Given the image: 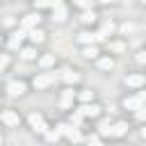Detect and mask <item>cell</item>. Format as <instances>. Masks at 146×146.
<instances>
[{"label":"cell","mask_w":146,"mask_h":146,"mask_svg":"<svg viewBox=\"0 0 146 146\" xmlns=\"http://www.w3.org/2000/svg\"><path fill=\"white\" fill-rule=\"evenodd\" d=\"M57 132L64 135L71 144H80V141H82V132H80V128H75V125H71V123H59V125H57Z\"/></svg>","instance_id":"cell-1"},{"label":"cell","mask_w":146,"mask_h":146,"mask_svg":"<svg viewBox=\"0 0 146 146\" xmlns=\"http://www.w3.org/2000/svg\"><path fill=\"white\" fill-rule=\"evenodd\" d=\"M57 78H59L57 73H41V75H36V78L32 80V87H34V89H46V87L55 84Z\"/></svg>","instance_id":"cell-2"},{"label":"cell","mask_w":146,"mask_h":146,"mask_svg":"<svg viewBox=\"0 0 146 146\" xmlns=\"http://www.w3.org/2000/svg\"><path fill=\"white\" fill-rule=\"evenodd\" d=\"M27 121H30L32 130H36V132H46V130H48V123H46V119H43L41 114H36V112H32V114L27 116Z\"/></svg>","instance_id":"cell-3"},{"label":"cell","mask_w":146,"mask_h":146,"mask_svg":"<svg viewBox=\"0 0 146 146\" xmlns=\"http://www.w3.org/2000/svg\"><path fill=\"white\" fill-rule=\"evenodd\" d=\"M39 21H41V16H39V11H34V14H27V16H23V18H21V25H23V32H27V30H32V27H36V25H39Z\"/></svg>","instance_id":"cell-4"},{"label":"cell","mask_w":146,"mask_h":146,"mask_svg":"<svg viewBox=\"0 0 146 146\" xmlns=\"http://www.w3.org/2000/svg\"><path fill=\"white\" fill-rule=\"evenodd\" d=\"M78 114H80V116H98V114H100V107H98L96 103H84V105L78 110Z\"/></svg>","instance_id":"cell-5"},{"label":"cell","mask_w":146,"mask_h":146,"mask_svg":"<svg viewBox=\"0 0 146 146\" xmlns=\"http://www.w3.org/2000/svg\"><path fill=\"white\" fill-rule=\"evenodd\" d=\"M7 91H9L11 96H23V94H25V82H23V80H11V82L7 84Z\"/></svg>","instance_id":"cell-6"},{"label":"cell","mask_w":146,"mask_h":146,"mask_svg":"<svg viewBox=\"0 0 146 146\" xmlns=\"http://www.w3.org/2000/svg\"><path fill=\"white\" fill-rule=\"evenodd\" d=\"M0 119H2L7 125H18V121H21V119H18V114H16L14 110H5V112L0 114Z\"/></svg>","instance_id":"cell-7"},{"label":"cell","mask_w":146,"mask_h":146,"mask_svg":"<svg viewBox=\"0 0 146 146\" xmlns=\"http://www.w3.org/2000/svg\"><path fill=\"white\" fill-rule=\"evenodd\" d=\"M25 34H27V32H23V30H18V32H14V34H11V39H9V48H11V50H16V48H21V43H23V39H25Z\"/></svg>","instance_id":"cell-8"},{"label":"cell","mask_w":146,"mask_h":146,"mask_svg":"<svg viewBox=\"0 0 146 146\" xmlns=\"http://www.w3.org/2000/svg\"><path fill=\"white\" fill-rule=\"evenodd\" d=\"M78 41H80V43L96 46V41H98V34H94V32H80V34H78Z\"/></svg>","instance_id":"cell-9"},{"label":"cell","mask_w":146,"mask_h":146,"mask_svg":"<svg viewBox=\"0 0 146 146\" xmlns=\"http://www.w3.org/2000/svg\"><path fill=\"white\" fill-rule=\"evenodd\" d=\"M73 98H75V91L68 87V89H64V91H62V100H59V105H62V107H71Z\"/></svg>","instance_id":"cell-10"},{"label":"cell","mask_w":146,"mask_h":146,"mask_svg":"<svg viewBox=\"0 0 146 146\" xmlns=\"http://www.w3.org/2000/svg\"><path fill=\"white\" fill-rule=\"evenodd\" d=\"M27 34H30L32 43H43V41H46V34H43V30H39V27H32V30H27Z\"/></svg>","instance_id":"cell-11"},{"label":"cell","mask_w":146,"mask_h":146,"mask_svg":"<svg viewBox=\"0 0 146 146\" xmlns=\"http://www.w3.org/2000/svg\"><path fill=\"white\" fill-rule=\"evenodd\" d=\"M144 103L137 98V96H128V98H123V107L125 110H137V107H141Z\"/></svg>","instance_id":"cell-12"},{"label":"cell","mask_w":146,"mask_h":146,"mask_svg":"<svg viewBox=\"0 0 146 146\" xmlns=\"http://www.w3.org/2000/svg\"><path fill=\"white\" fill-rule=\"evenodd\" d=\"M112 32H114V23H112V21H105V23H103V27H100V32H96V34H98V41H100V39H105V36H107V34H112Z\"/></svg>","instance_id":"cell-13"},{"label":"cell","mask_w":146,"mask_h":146,"mask_svg":"<svg viewBox=\"0 0 146 146\" xmlns=\"http://www.w3.org/2000/svg\"><path fill=\"white\" fill-rule=\"evenodd\" d=\"M125 84H128V87H141V84H144V75H141V73L128 75V78H125Z\"/></svg>","instance_id":"cell-14"},{"label":"cell","mask_w":146,"mask_h":146,"mask_svg":"<svg viewBox=\"0 0 146 146\" xmlns=\"http://www.w3.org/2000/svg\"><path fill=\"white\" fill-rule=\"evenodd\" d=\"M125 132H128V123L119 121V123H114V125H112V137H123Z\"/></svg>","instance_id":"cell-15"},{"label":"cell","mask_w":146,"mask_h":146,"mask_svg":"<svg viewBox=\"0 0 146 146\" xmlns=\"http://www.w3.org/2000/svg\"><path fill=\"white\" fill-rule=\"evenodd\" d=\"M52 18H55L57 23H62V21L66 18V7H64V5H59V7H55V9H52Z\"/></svg>","instance_id":"cell-16"},{"label":"cell","mask_w":146,"mask_h":146,"mask_svg":"<svg viewBox=\"0 0 146 146\" xmlns=\"http://www.w3.org/2000/svg\"><path fill=\"white\" fill-rule=\"evenodd\" d=\"M98 68H103V71L114 68V59H112V57H100V59H98Z\"/></svg>","instance_id":"cell-17"},{"label":"cell","mask_w":146,"mask_h":146,"mask_svg":"<svg viewBox=\"0 0 146 146\" xmlns=\"http://www.w3.org/2000/svg\"><path fill=\"white\" fill-rule=\"evenodd\" d=\"M98 132H100L103 137H107V135L112 137V123H110V121H100V123H98Z\"/></svg>","instance_id":"cell-18"},{"label":"cell","mask_w":146,"mask_h":146,"mask_svg":"<svg viewBox=\"0 0 146 146\" xmlns=\"http://www.w3.org/2000/svg\"><path fill=\"white\" fill-rule=\"evenodd\" d=\"M64 80H66V84H75L78 80H80V75L75 73V71H64V75H62Z\"/></svg>","instance_id":"cell-19"},{"label":"cell","mask_w":146,"mask_h":146,"mask_svg":"<svg viewBox=\"0 0 146 146\" xmlns=\"http://www.w3.org/2000/svg\"><path fill=\"white\" fill-rule=\"evenodd\" d=\"M80 18H82V23H94V21H96V11H94V9H84Z\"/></svg>","instance_id":"cell-20"},{"label":"cell","mask_w":146,"mask_h":146,"mask_svg":"<svg viewBox=\"0 0 146 146\" xmlns=\"http://www.w3.org/2000/svg\"><path fill=\"white\" fill-rule=\"evenodd\" d=\"M21 57H23L25 62H30V59L36 57V50H34V48H23V50H21Z\"/></svg>","instance_id":"cell-21"},{"label":"cell","mask_w":146,"mask_h":146,"mask_svg":"<svg viewBox=\"0 0 146 146\" xmlns=\"http://www.w3.org/2000/svg\"><path fill=\"white\" fill-rule=\"evenodd\" d=\"M78 98H80L82 103H91V100H94V91H91V89H84V91L78 94Z\"/></svg>","instance_id":"cell-22"},{"label":"cell","mask_w":146,"mask_h":146,"mask_svg":"<svg viewBox=\"0 0 146 146\" xmlns=\"http://www.w3.org/2000/svg\"><path fill=\"white\" fill-rule=\"evenodd\" d=\"M39 64H41L43 68H48V66H52V64H55V55H43V57L39 59Z\"/></svg>","instance_id":"cell-23"},{"label":"cell","mask_w":146,"mask_h":146,"mask_svg":"<svg viewBox=\"0 0 146 146\" xmlns=\"http://www.w3.org/2000/svg\"><path fill=\"white\" fill-rule=\"evenodd\" d=\"M84 57H98V48L96 46H87L84 48Z\"/></svg>","instance_id":"cell-24"},{"label":"cell","mask_w":146,"mask_h":146,"mask_svg":"<svg viewBox=\"0 0 146 146\" xmlns=\"http://www.w3.org/2000/svg\"><path fill=\"white\" fill-rule=\"evenodd\" d=\"M82 119H84V116H80L78 112H73V114H71V125H75V128L82 125Z\"/></svg>","instance_id":"cell-25"},{"label":"cell","mask_w":146,"mask_h":146,"mask_svg":"<svg viewBox=\"0 0 146 146\" xmlns=\"http://www.w3.org/2000/svg\"><path fill=\"white\" fill-rule=\"evenodd\" d=\"M43 135H46L48 141H57V139H59V132H57V130H46Z\"/></svg>","instance_id":"cell-26"},{"label":"cell","mask_w":146,"mask_h":146,"mask_svg":"<svg viewBox=\"0 0 146 146\" xmlns=\"http://www.w3.org/2000/svg\"><path fill=\"white\" fill-rule=\"evenodd\" d=\"M78 7H82V9H91L94 7V0H73Z\"/></svg>","instance_id":"cell-27"},{"label":"cell","mask_w":146,"mask_h":146,"mask_svg":"<svg viewBox=\"0 0 146 146\" xmlns=\"http://www.w3.org/2000/svg\"><path fill=\"white\" fill-rule=\"evenodd\" d=\"M135 116H137V121H144V116H146V110H144V105L135 110Z\"/></svg>","instance_id":"cell-28"},{"label":"cell","mask_w":146,"mask_h":146,"mask_svg":"<svg viewBox=\"0 0 146 146\" xmlns=\"http://www.w3.org/2000/svg\"><path fill=\"white\" fill-rule=\"evenodd\" d=\"M132 30H135V25H132V23H125V25H121V32H123V34H128V32H132Z\"/></svg>","instance_id":"cell-29"},{"label":"cell","mask_w":146,"mask_h":146,"mask_svg":"<svg viewBox=\"0 0 146 146\" xmlns=\"http://www.w3.org/2000/svg\"><path fill=\"white\" fill-rule=\"evenodd\" d=\"M7 64H9V57H7V55H0V71L7 68Z\"/></svg>","instance_id":"cell-30"},{"label":"cell","mask_w":146,"mask_h":146,"mask_svg":"<svg viewBox=\"0 0 146 146\" xmlns=\"http://www.w3.org/2000/svg\"><path fill=\"white\" fill-rule=\"evenodd\" d=\"M89 146H103V141H100V139L94 135V137H89Z\"/></svg>","instance_id":"cell-31"},{"label":"cell","mask_w":146,"mask_h":146,"mask_svg":"<svg viewBox=\"0 0 146 146\" xmlns=\"http://www.w3.org/2000/svg\"><path fill=\"white\" fill-rule=\"evenodd\" d=\"M34 7H36V9H43V7H48V0H34Z\"/></svg>","instance_id":"cell-32"},{"label":"cell","mask_w":146,"mask_h":146,"mask_svg":"<svg viewBox=\"0 0 146 146\" xmlns=\"http://www.w3.org/2000/svg\"><path fill=\"white\" fill-rule=\"evenodd\" d=\"M59 5H64V2H62V0H48V7H50V9H55V7H59Z\"/></svg>","instance_id":"cell-33"},{"label":"cell","mask_w":146,"mask_h":146,"mask_svg":"<svg viewBox=\"0 0 146 146\" xmlns=\"http://www.w3.org/2000/svg\"><path fill=\"white\" fill-rule=\"evenodd\" d=\"M137 62L144 64V62H146V52H137Z\"/></svg>","instance_id":"cell-34"},{"label":"cell","mask_w":146,"mask_h":146,"mask_svg":"<svg viewBox=\"0 0 146 146\" xmlns=\"http://www.w3.org/2000/svg\"><path fill=\"white\" fill-rule=\"evenodd\" d=\"M110 48H112V50H123V43H112Z\"/></svg>","instance_id":"cell-35"},{"label":"cell","mask_w":146,"mask_h":146,"mask_svg":"<svg viewBox=\"0 0 146 146\" xmlns=\"http://www.w3.org/2000/svg\"><path fill=\"white\" fill-rule=\"evenodd\" d=\"M5 25H14V16H7L5 18Z\"/></svg>","instance_id":"cell-36"},{"label":"cell","mask_w":146,"mask_h":146,"mask_svg":"<svg viewBox=\"0 0 146 146\" xmlns=\"http://www.w3.org/2000/svg\"><path fill=\"white\" fill-rule=\"evenodd\" d=\"M100 2H116V0H100Z\"/></svg>","instance_id":"cell-37"},{"label":"cell","mask_w":146,"mask_h":146,"mask_svg":"<svg viewBox=\"0 0 146 146\" xmlns=\"http://www.w3.org/2000/svg\"><path fill=\"white\" fill-rule=\"evenodd\" d=\"M0 144H2V137H0Z\"/></svg>","instance_id":"cell-38"}]
</instances>
